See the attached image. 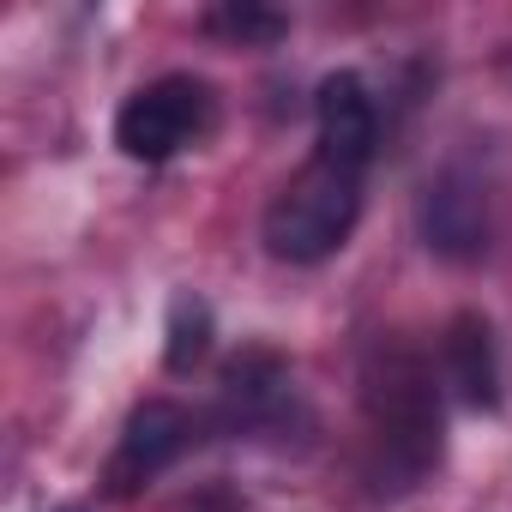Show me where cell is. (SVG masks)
Masks as SVG:
<instances>
[{
    "label": "cell",
    "mask_w": 512,
    "mask_h": 512,
    "mask_svg": "<svg viewBox=\"0 0 512 512\" xmlns=\"http://www.w3.org/2000/svg\"><path fill=\"white\" fill-rule=\"evenodd\" d=\"M284 398H290V368L272 350H247L241 362H229V374H223V410H229L235 428L266 422Z\"/></svg>",
    "instance_id": "52a82bcc"
},
{
    "label": "cell",
    "mask_w": 512,
    "mask_h": 512,
    "mask_svg": "<svg viewBox=\"0 0 512 512\" xmlns=\"http://www.w3.org/2000/svg\"><path fill=\"white\" fill-rule=\"evenodd\" d=\"M482 241H488L482 199L464 181H452V175L440 187H428V247H440L446 260H470Z\"/></svg>",
    "instance_id": "ba28073f"
},
{
    "label": "cell",
    "mask_w": 512,
    "mask_h": 512,
    "mask_svg": "<svg viewBox=\"0 0 512 512\" xmlns=\"http://www.w3.org/2000/svg\"><path fill=\"white\" fill-rule=\"evenodd\" d=\"M362 217V169L314 157L266 205V253L284 266H320L350 241Z\"/></svg>",
    "instance_id": "7a4b0ae2"
},
{
    "label": "cell",
    "mask_w": 512,
    "mask_h": 512,
    "mask_svg": "<svg viewBox=\"0 0 512 512\" xmlns=\"http://www.w3.org/2000/svg\"><path fill=\"white\" fill-rule=\"evenodd\" d=\"M362 416H368V482L380 494L416 488L440 464V392L410 350H374L362 374Z\"/></svg>",
    "instance_id": "6da1fadb"
},
{
    "label": "cell",
    "mask_w": 512,
    "mask_h": 512,
    "mask_svg": "<svg viewBox=\"0 0 512 512\" xmlns=\"http://www.w3.org/2000/svg\"><path fill=\"white\" fill-rule=\"evenodd\" d=\"M211 127V91L193 73H169L139 85L121 115H115V145L133 163H169L175 151H187L199 133Z\"/></svg>",
    "instance_id": "3957f363"
},
{
    "label": "cell",
    "mask_w": 512,
    "mask_h": 512,
    "mask_svg": "<svg viewBox=\"0 0 512 512\" xmlns=\"http://www.w3.org/2000/svg\"><path fill=\"white\" fill-rule=\"evenodd\" d=\"M205 350H211V308H205L199 296H175V302H169V344H163V362H169L175 374H187V368L205 362Z\"/></svg>",
    "instance_id": "9c48e42d"
},
{
    "label": "cell",
    "mask_w": 512,
    "mask_h": 512,
    "mask_svg": "<svg viewBox=\"0 0 512 512\" xmlns=\"http://www.w3.org/2000/svg\"><path fill=\"white\" fill-rule=\"evenodd\" d=\"M440 362H446V386L470 404V410H494L500 404V362H494V332L482 314H458L440 338Z\"/></svg>",
    "instance_id": "8992f818"
},
{
    "label": "cell",
    "mask_w": 512,
    "mask_h": 512,
    "mask_svg": "<svg viewBox=\"0 0 512 512\" xmlns=\"http://www.w3.org/2000/svg\"><path fill=\"white\" fill-rule=\"evenodd\" d=\"M187 440H193L187 410L169 404V398H145V404L127 416L121 446H115V458H109V488H115V494L145 488L151 476H163V470L187 452Z\"/></svg>",
    "instance_id": "277c9868"
},
{
    "label": "cell",
    "mask_w": 512,
    "mask_h": 512,
    "mask_svg": "<svg viewBox=\"0 0 512 512\" xmlns=\"http://www.w3.org/2000/svg\"><path fill=\"white\" fill-rule=\"evenodd\" d=\"M314 121H320V157L350 163V169H368V157L380 145V121H374V97H368V85L356 73L320 79Z\"/></svg>",
    "instance_id": "5b68a950"
},
{
    "label": "cell",
    "mask_w": 512,
    "mask_h": 512,
    "mask_svg": "<svg viewBox=\"0 0 512 512\" xmlns=\"http://www.w3.org/2000/svg\"><path fill=\"white\" fill-rule=\"evenodd\" d=\"M205 25L223 31V37H235V43H272V37H284V19L260 13V7H217V13H205Z\"/></svg>",
    "instance_id": "30bf717a"
}]
</instances>
